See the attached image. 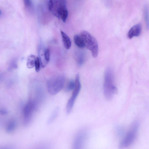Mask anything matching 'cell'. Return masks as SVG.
<instances>
[{
	"label": "cell",
	"instance_id": "obj_1",
	"mask_svg": "<svg viewBox=\"0 0 149 149\" xmlns=\"http://www.w3.org/2000/svg\"><path fill=\"white\" fill-rule=\"evenodd\" d=\"M48 9L54 16L65 22L68 15L66 0H49Z\"/></svg>",
	"mask_w": 149,
	"mask_h": 149
},
{
	"label": "cell",
	"instance_id": "obj_2",
	"mask_svg": "<svg viewBox=\"0 0 149 149\" xmlns=\"http://www.w3.org/2000/svg\"><path fill=\"white\" fill-rule=\"evenodd\" d=\"M103 90L105 97L108 100L112 99L117 91L114 84L113 72L112 69L109 68H107L105 71Z\"/></svg>",
	"mask_w": 149,
	"mask_h": 149
},
{
	"label": "cell",
	"instance_id": "obj_3",
	"mask_svg": "<svg viewBox=\"0 0 149 149\" xmlns=\"http://www.w3.org/2000/svg\"><path fill=\"white\" fill-rule=\"evenodd\" d=\"M79 35L82 39L85 47L89 49L94 58L96 57L98 53V46L97 42L91 34L88 31L83 30Z\"/></svg>",
	"mask_w": 149,
	"mask_h": 149
},
{
	"label": "cell",
	"instance_id": "obj_4",
	"mask_svg": "<svg viewBox=\"0 0 149 149\" xmlns=\"http://www.w3.org/2000/svg\"><path fill=\"white\" fill-rule=\"evenodd\" d=\"M139 128V123L135 121L132 123L129 130L121 141L120 147L123 148L131 145L136 137Z\"/></svg>",
	"mask_w": 149,
	"mask_h": 149
},
{
	"label": "cell",
	"instance_id": "obj_5",
	"mask_svg": "<svg viewBox=\"0 0 149 149\" xmlns=\"http://www.w3.org/2000/svg\"><path fill=\"white\" fill-rule=\"evenodd\" d=\"M75 82V88L72 91V95L66 104V112L68 114L70 113L72 111L76 100L80 91L81 85L78 74H77L76 75Z\"/></svg>",
	"mask_w": 149,
	"mask_h": 149
},
{
	"label": "cell",
	"instance_id": "obj_6",
	"mask_svg": "<svg viewBox=\"0 0 149 149\" xmlns=\"http://www.w3.org/2000/svg\"><path fill=\"white\" fill-rule=\"evenodd\" d=\"M37 107L36 102L31 100H29L24 106L23 110V115L24 123L25 125L30 123Z\"/></svg>",
	"mask_w": 149,
	"mask_h": 149
},
{
	"label": "cell",
	"instance_id": "obj_7",
	"mask_svg": "<svg viewBox=\"0 0 149 149\" xmlns=\"http://www.w3.org/2000/svg\"><path fill=\"white\" fill-rule=\"evenodd\" d=\"M88 137V132L86 130H81L75 136L73 140V147L74 149L83 148L86 144Z\"/></svg>",
	"mask_w": 149,
	"mask_h": 149
},
{
	"label": "cell",
	"instance_id": "obj_8",
	"mask_svg": "<svg viewBox=\"0 0 149 149\" xmlns=\"http://www.w3.org/2000/svg\"><path fill=\"white\" fill-rule=\"evenodd\" d=\"M64 83V79L63 77L54 81H50L47 84L48 91L51 95H55L62 90Z\"/></svg>",
	"mask_w": 149,
	"mask_h": 149
},
{
	"label": "cell",
	"instance_id": "obj_9",
	"mask_svg": "<svg viewBox=\"0 0 149 149\" xmlns=\"http://www.w3.org/2000/svg\"><path fill=\"white\" fill-rule=\"evenodd\" d=\"M141 31V26L140 24H137L131 28L128 33V37L131 39L134 37L140 35Z\"/></svg>",
	"mask_w": 149,
	"mask_h": 149
},
{
	"label": "cell",
	"instance_id": "obj_10",
	"mask_svg": "<svg viewBox=\"0 0 149 149\" xmlns=\"http://www.w3.org/2000/svg\"><path fill=\"white\" fill-rule=\"evenodd\" d=\"M62 41L65 47L67 49H69L71 46V42L68 36L63 31H61Z\"/></svg>",
	"mask_w": 149,
	"mask_h": 149
},
{
	"label": "cell",
	"instance_id": "obj_11",
	"mask_svg": "<svg viewBox=\"0 0 149 149\" xmlns=\"http://www.w3.org/2000/svg\"><path fill=\"white\" fill-rule=\"evenodd\" d=\"M85 56L84 53L82 52H79L76 54V60L77 64L81 65L84 62Z\"/></svg>",
	"mask_w": 149,
	"mask_h": 149
},
{
	"label": "cell",
	"instance_id": "obj_12",
	"mask_svg": "<svg viewBox=\"0 0 149 149\" xmlns=\"http://www.w3.org/2000/svg\"><path fill=\"white\" fill-rule=\"evenodd\" d=\"M59 109L58 107H56L53 110L52 114L48 119L47 123L49 124L52 123L56 118L58 114Z\"/></svg>",
	"mask_w": 149,
	"mask_h": 149
},
{
	"label": "cell",
	"instance_id": "obj_13",
	"mask_svg": "<svg viewBox=\"0 0 149 149\" xmlns=\"http://www.w3.org/2000/svg\"><path fill=\"white\" fill-rule=\"evenodd\" d=\"M74 40L75 44L79 47L83 48L85 47L83 41L79 34L74 36Z\"/></svg>",
	"mask_w": 149,
	"mask_h": 149
},
{
	"label": "cell",
	"instance_id": "obj_14",
	"mask_svg": "<svg viewBox=\"0 0 149 149\" xmlns=\"http://www.w3.org/2000/svg\"><path fill=\"white\" fill-rule=\"evenodd\" d=\"M16 122L15 120L10 121L6 126V132L9 133L13 132L16 128Z\"/></svg>",
	"mask_w": 149,
	"mask_h": 149
},
{
	"label": "cell",
	"instance_id": "obj_15",
	"mask_svg": "<svg viewBox=\"0 0 149 149\" xmlns=\"http://www.w3.org/2000/svg\"><path fill=\"white\" fill-rule=\"evenodd\" d=\"M36 57L33 54L30 55L28 57L26 65L29 68H31L35 66Z\"/></svg>",
	"mask_w": 149,
	"mask_h": 149
},
{
	"label": "cell",
	"instance_id": "obj_16",
	"mask_svg": "<svg viewBox=\"0 0 149 149\" xmlns=\"http://www.w3.org/2000/svg\"><path fill=\"white\" fill-rule=\"evenodd\" d=\"M144 13L146 27L149 29V10L147 6H145L144 7Z\"/></svg>",
	"mask_w": 149,
	"mask_h": 149
},
{
	"label": "cell",
	"instance_id": "obj_17",
	"mask_svg": "<svg viewBox=\"0 0 149 149\" xmlns=\"http://www.w3.org/2000/svg\"><path fill=\"white\" fill-rule=\"evenodd\" d=\"M75 86V81L71 79L69 81L66 86L65 89L66 91H73Z\"/></svg>",
	"mask_w": 149,
	"mask_h": 149
},
{
	"label": "cell",
	"instance_id": "obj_18",
	"mask_svg": "<svg viewBox=\"0 0 149 149\" xmlns=\"http://www.w3.org/2000/svg\"><path fill=\"white\" fill-rule=\"evenodd\" d=\"M44 55L45 61L47 63H48L50 61V51L49 48H47L45 50Z\"/></svg>",
	"mask_w": 149,
	"mask_h": 149
},
{
	"label": "cell",
	"instance_id": "obj_19",
	"mask_svg": "<svg viewBox=\"0 0 149 149\" xmlns=\"http://www.w3.org/2000/svg\"><path fill=\"white\" fill-rule=\"evenodd\" d=\"M40 61L39 58L38 57H36L35 61V70L37 72H38L39 71L40 68Z\"/></svg>",
	"mask_w": 149,
	"mask_h": 149
},
{
	"label": "cell",
	"instance_id": "obj_20",
	"mask_svg": "<svg viewBox=\"0 0 149 149\" xmlns=\"http://www.w3.org/2000/svg\"><path fill=\"white\" fill-rule=\"evenodd\" d=\"M24 5L25 7L29 8L32 5V3L31 0H23Z\"/></svg>",
	"mask_w": 149,
	"mask_h": 149
},
{
	"label": "cell",
	"instance_id": "obj_21",
	"mask_svg": "<svg viewBox=\"0 0 149 149\" xmlns=\"http://www.w3.org/2000/svg\"><path fill=\"white\" fill-rule=\"evenodd\" d=\"M8 113V110L4 108H2L0 110V113L2 115H7Z\"/></svg>",
	"mask_w": 149,
	"mask_h": 149
}]
</instances>
